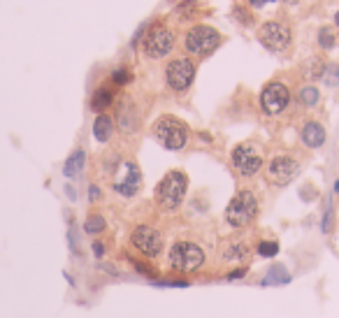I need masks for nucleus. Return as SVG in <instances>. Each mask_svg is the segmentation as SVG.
<instances>
[{
  "label": "nucleus",
  "mask_w": 339,
  "mask_h": 318,
  "mask_svg": "<svg viewBox=\"0 0 339 318\" xmlns=\"http://www.w3.org/2000/svg\"><path fill=\"white\" fill-rule=\"evenodd\" d=\"M291 28L284 21H265L258 28V40L270 51H286L291 46Z\"/></svg>",
  "instance_id": "10"
},
{
  "label": "nucleus",
  "mask_w": 339,
  "mask_h": 318,
  "mask_svg": "<svg viewBox=\"0 0 339 318\" xmlns=\"http://www.w3.org/2000/svg\"><path fill=\"white\" fill-rule=\"evenodd\" d=\"M254 7H265V5H270V2H277V0H249Z\"/></svg>",
  "instance_id": "33"
},
{
  "label": "nucleus",
  "mask_w": 339,
  "mask_h": 318,
  "mask_svg": "<svg viewBox=\"0 0 339 318\" xmlns=\"http://www.w3.org/2000/svg\"><path fill=\"white\" fill-rule=\"evenodd\" d=\"M218 45H221V33L212 26H193L184 38L186 51L193 56H209L214 49H218Z\"/></svg>",
  "instance_id": "5"
},
{
  "label": "nucleus",
  "mask_w": 339,
  "mask_h": 318,
  "mask_svg": "<svg viewBox=\"0 0 339 318\" xmlns=\"http://www.w3.org/2000/svg\"><path fill=\"white\" fill-rule=\"evenodd\" d=\"M221 256L225 260H244V258H249V246L244 242H232L221 251Z\"/></svg>",
  "instance_id": "20"
},
{
  "label": "nucleus",
  "mask_w": 339,
  "mask_h": 318,
  "mask_svg": "<svg viewBox=\"0 0 339 318\" xmlns=\"http://www.w3.org/2000/svg\"><path fill=\"white\" fill-rule=\"evenodd\" d=\"M335 190H337V193H339V182H335Z\"/></svg>",
  "instance_id": "35"
},
{
  "label": "nucleus",
  "mask_w": 339,
  "mask_h": 318,
  "mask_svg": "<svg viewBox=\"0 0 339 318\" xmlns=\"http://www.w3.org/2000/svg\"><path fill=\"white\" fill-rule=\"evenodd\" d=\"M130 244L132 249L139 251L142 256L147 258H158L161 256L163 246H165V239H163L161 230L154 226H137L130 232Z\"/></svg>",
  "instance_id": "8"
},
{
  "label": "nucleus",
  "mask_w": 339,
  "mask_h": 318,
  "mask_svg": "<svg viewBox=\"0 0 339 318\" xmlns=\"http://www.w3.org/2000/svg\"><path fill=\"white\" fill-rule=\"evenodd\" d=\"M297 98H300V102L304 107H316L321 102V93H318L316 86H302Z\"/></svg>",
  "instance_id": "22"
},
{
  "label": "nucleus",
  "mask_w": 339,
  "mask_h": 318,
  "mask_svg": "<svg viewBox=\"0 0 339 318\" xmlns=\"http://www.w3.org/2000/svg\"><path fill=\"white\" fill-rule=\"evenodd\" d=\"M114 133V119L109 116V114H98L95 116V121H93V137L98 139V142H109V137Z\"/></svg>",
  "instance_id": "16"
},
{
  "label": "nucleus",
  "mask_w": 339,
  "mask_h": 318,
  "mask_svg": "<svg viewBox=\"0 0 339 318\" xmlns=\"http://www.w3.org/2000/svg\"><path fill=\"white\" fill-rule=\"evenodd\" d=\"M323 72H325V63L321 58H311L304 65V77L307 79H318V77H323Z\"/></svg>",
  "instance_id": "23"
},
{
  "label": "nucleus",
  "mask_w": 339,
  "mask_h": 318,
  "mask_svg": "<svg viewBox=\"0 0 339 318\" xmlns=\"http://www.w3.org/2000/svg\"><path fill=\"white\" fill-rule=\"evenodd\" d=\"M288 105H291V91L284 82H270L260 91V107L265 114L277 116V114L286 112Z\"/></svg>",
  "instance_id": "11"
},
{
  "label": "nucleus",
  "mask_w": 339,
  "mask_h": 318,
  "mask_svg": "<svg viewBox=\"0 0 339 318\" xmlns=\"http://www.w3.org/2000/svg\"><path fill=\"white\" fill-rule=\"evenodd\" d=\"M321 227H323V232H330V230H332V205H330V202H328V207H325V216H323Z\"/></svg>",
  "instance_id": "29"
},
{
  "label": "nucleus",
  "mask_w": 339,
  "mask_h": 318,
  "mask_svg": "<svg viewBox=\"0 0 339 318\" xmlns=\"http://www.w3.org/2000/svg\"><path fill=\"white\" fill-rule=\"evenodd\" d=\"M335 23H337V26H339V12H337V14H335Z\"/></svg>",
  "instance_id": "34"
},
{
  "label": "nucleus",
  "mask_w": 339,
  "mask_h": 318,
  "mask_svg": "<svg viewBox=\"0 0 339 318\" xmlns=\"http://www.w3.org/2000/svg\"><path fill=\"white\" fill-rule=\"evenodd\" d=\"M84 230L88 235H100L107 230V221L102 219L100 214H88V219L84 221Z\"/></svg>",
  "instance_id": "21"
},
{
  "label": "nucleus",
  "mask_w": 339,
  "mask_h": 318,
  "mask_svg": "<svg viewBox=\"0 0 339 318\" xmlns=\"http://www.w3.org/2000/svg\"><path fill=\"white\" fill-rule=\"evenodd\" d=\"M291 281V272L284 265H272L267 276L262 279V286H270V283H288Z\"/></svg>",
  "instance_id": "19"
},
{
  "label": "nucleus",
  "mask_w": 339,
  "mask_h": 318,
  "mask_svg": "<svg viewBox=\"0 0 339 318\" xmlns=\"http://www.w3.org/2000/svg\"><path fill=\"white\" fill-rule=\"evenodd\" d=\"M230 163L242 177H255L262 167V153L251 142L237 144L230 153Z\"/></svg>",
  "instance_id": "6"
},
{
  "label": "nucleus",
  "mask_w": 339,
  "mask_h": 318,
  "mask_svg": "<svg viewBox=\"0 0 339 318\" xmlns=\"http://www.w3.org/2000/svg\"><path fill=\"white\" fill-rule=\"evenodd\" d=\"M235 19H237L239 23H247V26H251L254 23V16H251V12L249 9H244V7H235Z\"/></svg>",
  "instance_id": "28"
},
{
  "label": "nucleus",
  "mask_w": 339,
  "mask_h": 318,
  "mask_svg": "<svg viewBox=\"0 0 339 318\" xmlns=\"http://www.w3.org/2000/svg\"><path fill=\"white\" fill-rule=\"evenodd\" d=\"M255 216H258V197L254 195V190L249 188L239 190L225 207V221H228L230 227L251 226Z\"/></svg>",
  "instance_id": "3"
},
{
  "label": "nucleus",
  "mask_w": 339,
  "mask_h": 318,
  "mask_svg": "<svg viewBox=\"0 0 339 318\" xmlns=\"http://www.w3.org/2000/svg\"><path fill=\"white\" fill-rule=\"evenodd\" d=\"M100 195H102L100 186H95V183H91V186H88V200H91V202H95V200H100Z\"/></svg>",
  "instance_id": "30"
},
{
  "label": "nucleus",
  "mask_w": 339,
  "mask_h": 318,
  "mask_svg": "<svg viewBox=\"0 0 339 318\" xmlns=\"http://www.w3.org/2000/svg\"><path fill=\"white\" fill-rule=\"evenodd\" d=\"M300 137H302V144H304V146H309V149H321L325 144V137L328 135H325V128L318 121H307L302 126Z\"/></svg>",
  "instance_id": "15"
},
{
  "label": "nucleus",
  "mask_w": 339,
  "mask_h": 318,
  "mask_svg": "<svg viewBox=\"0 0 339 318\" xmlns=\"http://www.w3.org/2000/svg\"><path fill=\"white\" fill-rule=\"evenodd\" d=\"M323 79L328 86H339V65L337 63H328V65H325Z\"/></svg>",
  "instance_id": "25"
},
{
  "label": "nucleus",
  "mask_w": 339,
  "mask_h": 318,
  "mask_svg": "<svg viewBox=\"0 0 339 318\" xmlns=\"http://www.w3.org/2000/svg\"><path fill=\"white\" fill-rule=\"evenodd\" d=\"M255 251H258V256H262V258H274L279 253V244L265 239V242H258V249Z\"/></svg>",
  "instance_id": "24"
},
{
  "label": "nucleus",
  "mask_w": 339,
  "mask_h": 318,
  "mask_svg": "<svg viewBox=\"0 0 339 318\" xmlns=\"http://www.w3.org/2000/svg\"><path fill=\"white\" fill-rule=\"evenodd\" d=\"M139 186H142V172H139L137 163L124 160L121 163V177L116 182H112L114 193H119V195H124V197H132L139 190Z\"/></svg>",
  "instance_id": "13"
},
{
  "label": "nucleus",
  "mask_w": 339,
  "mask_h": 318,
  "mask_svg": "<svg viewBox=\"0 0 339 318\" xmlns=\"http://www.w3.org/2000/svg\"><path fill=\"white\" fill-rule=\"evenodd\" d=\"M168 265L177 274H193L205 265V251L195 242H174L170 246Z\"/></svg>",
  "instance_id": "2"
},
{
  "label": "nucleus",
  "mask_w": 339,
  "mask_h": 318,
  "mask_svg": "<svg viewBox=\"0 0 339 318\" xmlns=\"http://www.w3.org/2000/svg\"><path fill=\"white\" fill-rule=\"evenodd\" d=\"M300 172V163L293 158V156H286V153H279L270 160L267 165V177H270L272 183L277 186H286L288 182H293Z\"/></svg>",
  "instance_id": "12"
},
{
  "label": "nucleus",
  "mask_w": 339,
  "mask_h": 318,
  "mask_svg": "<svg viewBox=\"0 0 339 318\" xmlns=\"http://www.w3.org/2000/svg\"><path fill=\"white\" fill-rule=\"evenodd\" d=\"M116 123L124 133H130V130H137L139 126V114H137V107L135 102L130 100H121V105L116 109Z\"/></svg>",
  "instance_id": "14"
},
{
  "label": "nucleus",
  "mask_w": 339,
  "mask_h": 318,
  "mask_svg": "<svg viewBox=\"0 0 339 318\" xmlns=\"http://www.w3.org/2000/svg\"><path fill=\"white\" fill-rule=\"evenodd\" d=\"M132 79V75H130V70L128 68H124V65H121V68H116L114 72H112V82L116 84V86H124V84H128Z\"/></svg>",
  "instance_id": "26"
},
{
  "label": "nucleus",
  "mask_w": 339,
  "mask_h": 318,
  "mask_svg": "<svg viewBox=\"0 0 339 318\" xmlns=\"http://www.w3.org/2000/svg\"><path fill=\"white\" fill-rule=\"evenodd\" d=\"M186 188H188L186 175L179 172V170H172L156 186V202H158V207H161L163 212H174L184 202Z\"/></svg>",
  "instance_id": "1"
},
{
  "label": "nucleus",
  "mask_w": 339,
  "mask_h": 318,
  "mask_svg": "<svg viewBox=\"0 0 339 318\" xmlns=\"http://www.w3.org/2000/svg\"><path fill=\"white\" fill-rule=\"evenodd\" d=\"M318 45L323 46V49H332L335 46V35H332L330 28H321L318 31Z\"/></svg>",
  "instance_id": "27"
},
{
  "label": "nucleus",
  "mask_w": 339,
  "mask_h": 318,
  "mask_svg": "<svg viewBox=\"0 0 339 318\" xmlns=\"http://www.w3.org/2000/svg\"><path fill=\"white\" fill-rule=\"evenodd\" d=\"M154 137L158 142L170 149V151H179V149H184L186 142H188V128H186V123L177 116H161L158 121L154 123Z\"/></svg>",
  "instance_id": "4"
},
{
  "label": "nucleus",
  "mask_w": 339,
  "mask_h": 318,
  "mask_svg": "<svg viewBox=\"0 0 339 318\" xmlns=\"http://www.w3.org/2000/svg\"><path fill=\"white\" fill-rule=\"evenodd\" d=\"M112 105H114V91H112L109 86H100L98 91L93 93V98H91V109L93 112L105 114V109L112 107Z\"/></svg>",
  "instance_id": "18"
},
{
  "label": "nucleus",
  "mask_w": 339,
  "mask_h": 318,
  "mask_svg": "<svg viewBox=\"0 0 339 318\" xmlns=\"http://www.w3.org/2000/svg\"><path fill=\"white\" fill-rule=\"evenodd\" d=\"M193 79H195V63L191 58H174V61L168 63V68H165V84H168L172 91L177 93H184L191 89Z\"/></svg>",
  "instance_id": "7"
},
{
  "label": "nucleus",
  "mask_w": 339,
  "mask_h": 318,
  "mask_svg": "<svg viewBox=\"0 0 339 318\" xmlns=\"http://www.w3.org/2000/svg\"><path fill=\"white\" fill-rule=\"evenodd\" d=\"M84 165H86V151L84 149H77V151L70 153V158L65 160V165H63V175L65 177H77L84 172Z\"/></svg>",
  "instance_id": "17"
},
{
  "label": "nucleus",
  "mask_w": 339,
  "mask_h": 318,
  "mask_svg": "<svg viewBox=\"0 0 339 318\" xmlns=\"http://www.w3.org/2000/svg\"><path fill=\"white\" fill-rule=\"evenodd\" d=\"M91 251H93V256H95V258H102V256H105V244H102V242H93Z\"/></svg>",
  "instance_id": "31"
},
{
  "label": "nucleus",
  "mask_w": 339,
  "mask_h": 318,
  "mask_svg": "<svg viewBox=\"0 0 339 318\" xmlns=\"http://www.w3.org/2000/svg\"><path fill=\"white\" fill-rule=\"evenodd\" d=\"M174 46V35L170 28L165 26H151L147 33H144V40H142V49L149 58H165Z\"/></svg>",
  "instance_id": "9"
},
{
  "label": "nucleus",
  "mask_w": 339,
  "mask_h": 318,
  "mask_svg": "<svg viewBox=\"0 0 339 318\" xmlns=\"http://www.w3.org/2000/svg\"><path fill=\"white\" fill-rule=\"evenodd\" d=\"M247 274V267H237V270H232L230 274H228V281H232V279H242Z\"/></svg>",
  "instance_id": "32"
}]
</instances>
